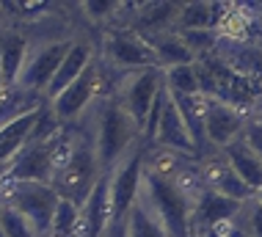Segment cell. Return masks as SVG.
<instances>
[{"mask_svg": "<svg viewBox=\"0 0 262 237\" xmlns=\"http://www.w3.org/2000/svg\"><path fill=\"white\" fill-rule=\"evenodd\" d=\"M86 116H89L91 133H94L97 157H100V166L105 174H111L133 149L144 143L141 127L133 121V116L113 94L97 99Z\"/></svg>", "mask_w": 262, "mask_h": 237, "instance_id": "6da1fadb", "label": "cell"}, {"mask_svg": "<svg viewBox=\"0 0 262 237\" xmlns=\"http://www.w3.org/2000/svg\"><path fill=\"white\" fill-rule=\"evenodd\" d=\"M69 127V146L67 155L61 160V168L53 179V188L61 193V199H69L75 204H86V199L94 193V188L100 185V179L105 177V171L100 166L97 157V146H94V133H80ZM91 127V124H89Z\"/></svg>", "mask_w": 262, "mask_h": 237, "instance_id": "7a4b0ae2", "label": "cell"}, {"mask_svg": "<svg viewBox=\"0 0 262 237\" xmlns=\"http://www.w3.org/2000/svg\"><path fill=\"white\" fill-rule=\"evenodd\" d=\"M0 202L25 215L41 237H50L61 193L45 182H6L0 185Z\"/></svg>", "mask_w": 262, "mask_h": 237, "instance_id": "3957f363", "label": "cell"}, {"mask_svg": "<svg viewBox=\"0 0 262 237\" xmlns=\"http://www.w3.org/2000/svg\"><path fill=\"white\" fill-rule=\"evenodd\" d=\"M166 89V72L160 67H149V69H141L127 75V80L119 85V91L113 97L122 102V107L133 116V121L141 127L144 133V124L149 119V111L155 105V99L160 97V91Z\"/></svg>", "mask_w": 262, "mask_h": 237, "instance_id": "277c9868", "label": "cell"}, {"mask_svg": "<svg viewBox=\"0 0 262 237\" xmlns=\"http://www.w3.org/2000/svg\"><path fill=\"white\" fill-rule=\"evenodd\" d=\"M102 58L105 63H111L113 69L124 72V75H133V72L158 67V58H155L149 41L141 33H136L133 28H122V31H111L105 33L102 39Z\"/></svg>", "mask_w": 262, "mask_h": 237, "instance_id": "5b68a950", "label": "cell"}, {"mask_svg": "<svg viewBox=\"0 0 262 237\" xmlns=\"http://www.w3.org/2000/svg\"><path fill=\"white\" fill-rule=\"evenodd\" d=\"M72 41L75 39L61 36V39H47V41H41V45L31 47L17 85L31 89V91H39V94H47V89H50V83L55 77V72L61 69V63H63V58H67V53H69V47H72Z\"/></svg>", "mask_w": 262, "mask_h": 237, "instance_id": "8992f818", "label": "cell"}, {"mask_svg": "<svg viewBox=\"0 0 262 237\" xmlns=\"http://www.w3.org/2000/svg\"><path fill=\"white\" fill-rule=\"evenodd\" d=\"M146 143L136 146L130 155L111 171V207H113V221L127 218L133 204L141 196V177L146 166Z\"/></svg>", "mask_w": 262, "mask_h": 237, "instance_id": "52a82bcc", "label": "cell"}, {"mask_svg": "<svg viewBox=\"0 0 262 237\" xmlns=\"http://www.w3.org/2000/svg\"><path fill=\"white\" fill-rule=\"evenodd\" d=\"M100 72H102V63L97 58L63 94H58L50 102V111L55 113V119H58L61 124H75V121H80L91 111V105H94L97 99H102L97 94V89H100Z\"/></svg>", "mask_w": 262, "mask_h": 237, "instance_id": "ba28073f", "label": "cell"}, {"mask_svg": "<svg viewBox=\"0 0 262 237\" xmlns=\"http://www.w3.org/2000/svg\"><path fill=\"white\" fill-rule=\"evenodd\" d=\"M246 204L235 202V199H226L221 193L202 188L196 193L193 202V215H190V237H202L212 232V229H224L232 221H237L243 215Z\"/></svg>", "mask_w": 262, "mask_h": 237, "instance_id": "9c48e42d", "label": "cell"}, {"mask_svg": "<svg viewBox=\"0 0 262 237\" xmlns=\"http://www.w3.org/2000/svg\"><path fill=\"white\" fill-rule=\"evenodd\" d=\"M204 99H207V105H204V130H207V138L212 146L218 152H224L232 141L240 138L249 113L237 111V107L226 105L221 99H210V97Z\"/></svg>", "mask_w": 262, "mask_h": 237, "instance_id": "30bf717a", "label": "cell"}, {"mask_svg": "<svg viewBox=\"0 0 262 237\" xmlns=\"http://www.w3.org/2000/svg\"><path fill=\"white\" fill-rule=\"evenodd\" d=\"M152 146L182 155V157H196V146H193V138L188 133V124H185L180 107H177L174 97L168 91H166V105H163V119L158 127V138H155Z\"/></svg>", "mask_w": 262, "mask_h": 237, "instance_id": "8fae6325", "label": "cell"}, {"mask_svg": "<svg viewBox=\"0 0 262 237\" xmlns=\"http://www.w3.org/2000/svg\"><path fill=\"white\" fill-rule=\"evenodd\" d=\"M94 61H97V45H94V41L75 39L72 47H69V53H67V58H63V63H61V69L55 72L50 89H47V99L53 102L58 94H63V91H67Z\"/></svg>", "mask_w": 262, "mask_h": 237, "instance_id": "7c38bea8", "label": "cell"}, {"mask_svg": "<svg viewBox=\"0 0 262 237\" xmlns=\"http://www.w3.org/2000/svg\"><path fill=\"white\" fill-rule=\"evenodd\" d=\"M113 221V207H111V174L100 179L94 193L86 199L80 207V237H102L108 224Z\"/></svg>", "mask_w": 262, "mask_h": 237, "instance_id": "4fadbf2b", "label": "cell"}, {"mask_svg": "<svg viewBox=\"0 0 262 237\" xmlns=\"http://www.w3.org/2000/svg\"><path fill=\"white\" fill-rule=\"evenodd\" d=\"M45 107H50L47 94L23 89V85H6L3 97H0V130L25 116H31V113L45 111Z\"/></svg>", "mask_w": 262, "mask_h": 237, "instance_id": "5bb4252c", "label": "cell"}, {"mask_svg": "<svg viewBox=\"0 0 262 237\" xmlns=\"http://www.w3.org/2000/svg\"><path fill=\"white\" fill-rule=\"evenodd\" d=\"M31 53V41L19 31H0V72H3L6 85H17L23 67Z\"/></svg>", "mask_w": 262, "mask_h": 237, "instance_id": "9a60e30c", "label": "cell"}, {"mask_svg": "<svg viewBox=\"0 0 262 237\" xmlns=\"http://www.w3.org/2000/svg\"><path fill=\"white\" fill-rule=\"evenodd\" d=\"M149 41L155 58H158V67L166 72V69H174V67H185V63H196V55L190 53V47L182 41V36L177 31H168V33H158V36H144Z\"/></svg>", "mask_w": 262, "mask_h": 237, "instance_id": "2e32d148", "label": "cell"}, {"mask_svg": "<svg viewBox=\"0 0 262 237\" xmlns=\"http://www.w3.org/2000/svg\"><path fill=\"white\" fill-rule=\"evenodd\" d=\"M221 155H224V160L237 171V177L243 179V182H249L257 193L262 190V157L257 152H251L249 143L243 138L232 141Z\"/></svg>", "mask_w": 262, "mask_h": 237, "instance_id": "e0dca14e", "label": "cell"}, {"mask_svg": "<svg viewBox=\"0 0 262 237\" xmlns=\"http://www.w3.org/2000/svg\"><path fill=\"white\" fill-rule=\"evenodd\" d=\"M232 6H224V3H182L177 31H202V28L218 31V25L224 23V14Z\"/></svg>", "mask_w": 262, "mask_h": 237, "instance_id": "ac0fdd59", "label": "cell"}, {"mask_svg": "<svg viewBox=\"0 0 262 237\" xmlns=\"http://www.w3.org/2000/svg\"><path fill=\"white\" fill-rule=\"evenodd\" d=\"M127 237H171V234L166 232V226L155 215V210L146 204V199L138 196L133 210L127 212Z\"/></svg>", "mask_w": 262, "mask_h": 237, "instance_id": "d6986e66", "label": "cell"}, {"mask_svg": "<svg viewBox=\"0 0 262 237\" xmlns=\"http://www.w3.org/2000/svg\"><path fill=\"white\" fill-rule=\"evenodd\" d=\"M166 91L174 94V97H196V94H202V83H199L196 63L166 69Z\"/></svg>", "mask_w": 262, "mask_h": 237, "instance_id": "ffe728a7", "label": "cell"}, {"mask_svg": "<svg viewBox=\"0 0 262 237\" xmlns=\"http://www.w3.org/2000/svg\"><path fill=\"white\" fill-rule=\"evenodd\" d=\"M50 237H80V204L61 199Z\"/></svg>", "mask_w": 262, "mask_h": 237, "instance_id": "44dd1931", "label": "cell"}, {"mask_svg": "<svg viewBox=\"0 0 262 237\" xmlns=\"http://www.w3.org/2000/svg\"><path fill=\"white\" fill-rule=\"evenodd\" d=\"M182 36V41L190 47V53L196 55V61L204 58V55L215 53L218 41H221V33L212 31V28H202V31H177Z\"/></svg>", "mask_w": 262, "mask_h": 237, "instance_id": "7402d4cb", "label": "cell"}, {"mask_svg": "<svg viewBox=\"0 0 262 237\" xmlns=\"http://www.w3.org/2000/svg\"><path fill=\"white\" fill-rule=\"evenodd\" d=\"M0 224H3L6 237H41L25 215H19L14 207L3 204V202H0Z\"/></svg>", "mask_w": 262, "mask_h": 237, "instance_id": "603a6c76", "label": "cell"}, {"mask_svg": "<svg viewBox=\"0 0 262 237\" xmlns=\"http://www.w3.org/2000/svg\"><path fill=\"white\" fill-rule=\"evenodd\" d=\"M240 138H243L246 143H249L251 152H257L262 157V116L259 113H249V119H246V127L243 133H240Z\"/></svg>", "mask_w": 262, "mask_h": 237, "instance_id": "cb8c5ba5", "label": "cell"}, {"mask_svg": "<svg viewBox=\"0 0 262 237\" xmlns=\"http://www.w3.org/2000/svg\"><path fill=\"white\" fill-rule=\"evenodd\" d=\"M243 224H246V229H249L251 237H262V207L257 204V199L246 204V210H243Z\"/></svg>", "mask_w": 262, "mask_h": 237, "instance_id": "d4e9b609", "label": "cell"}, {"mask_svg": "<svg viewBox=\"0 0 262 237\" xmlns=\"http://www.w3.org/2000/svg\"><path fill=\"white\" fill-rule=\"evenodd\" d=\"M80 11H83V14H89L91 23H102V19L108 17V14L119 11V3H83V6H80Z\"/></svg>", "mask_w": 262, "mask_h": 237, "instance_id": "484cf974", "label": "cell"}, {"mask_svg": "<svg viewBox=\"0 0 262 237\" xmlns=\"http://www.w3.org/2000/svg\"><path fill=\"white\" fill-rule=\"evenodd\" d=\"M224 234L226 237H251L249 229H246V224H243V215H240L237 221H232L229 226H224Z\"/></svg>", "mask_w": 262, "mask_h": 237, "instance_id": "4316f807", "label": "cell"}, {"mask_svg": "<svg viewBox=\"0 0 262 237\" xmlns=\"http://www.w3.org/2000/svg\"><path fill=\"white\" fill-rule=\"evenodd\" d=\"M102 237H127V218H119V221H111L108 229H105Z\"/></svg>", "mask_w": 262, "mask_h": 237, "instance_id": "83f0119b", "label": "cell"}, {"mask_svg": "<svg viewBox=\"0 0 262 237\" xmlns=\"http://www.w3.org/2000/svg\"><path fill=\"white\" fill-rule=\"evenodd\" d=\"M202 237H226V234H224V229H212V232L202 234Z\"/></svg>", "mask_w": 262, "mask_h": 237, "instance_id": "f1b7e54d", "label": "cell"}, {"mask_svg": "<svg viewBox=\"0 0 262 237\" xmlns=\"http://www.w3.org/2000/svg\"><path fill=\"white\" fill-rule=\"evenodd\" d=\"M3 91H6V80H3V72H0V97H3Z\"/></svg>", "mask_w": 262, "mask_h": 237, "instance_id": "f546056e", "label": "cell"}, {"mask_svg": "<svg viewBox=\"0 0 262 237\" xmlns=\"http://www.w3.org/2000/svg\"><path fill=\"white\" fill-rule=\"evenodd\" d=\"M254 113H259V116H262V99L257 102V107H254Z\"/></svg>", "mask_w": 262, "mask_h": 237, "instance_id": "4dcf8cb0", "label": "cell"}, {"mask_svg": "<svg viewBox=\"0 0 262 237\" xmlns=\"http://www.w3.org/2000/svg\"><path fill=\"white\" fill-rule=\"evenodd\" d=\"M257 204H259V207H262V190H259V193H257Z\"/></svg>", "mask_w": 262, "mask_h": 237, "instance_id": "1f68e13d", "label": "cell"}]
</instances>
